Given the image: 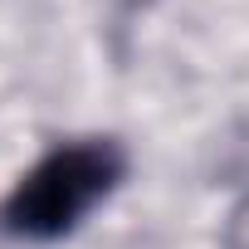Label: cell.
<instances>
[{
  "mask_svg": "<svg viewBox=\"0 0 249 249\" xmlns=\"http://www.w3.org/2000/svg\"><path fill=\"white\" fill-rule=\"evenodd\" d=\"M122 181H127V147L117 137L54 142L5 191L0 234H10L20 244H54L73 234Z\"/></svg>",
  "mask_w": 249,
  "mask_h": 249,
  "instance_id": "1",
  "label": "cell"
}]
</instances>
